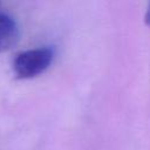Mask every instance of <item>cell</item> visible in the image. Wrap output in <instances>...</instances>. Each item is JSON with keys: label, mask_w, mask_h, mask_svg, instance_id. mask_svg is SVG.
I'll return each instance as SVG.
<instances>
[{"label": "cell", "mask_w": 150, "mask_h": 150, "mask_svg": "<svg viewBox=\"0 0 150 150\" xmlns=\"http://www.w3.org/2000/svg\"><path fill=\"white\" fill-rule=\"evenodd\" d=\"M54 57V50L49 47L29 49L20 53L14 62L13 70L19 79H33L43 73Z\"/></svg>", "instance_id": "1"}, {"label": "cell", "mask_w": 150, "mask_h": 150, "mask_svg": "<svg viewBox=\"0 0 150 150\" xmlns=\"http://www.w3.org/2000/svg\"><path fill=\"white\" fill-rule=\"evenodd\" d=\"M20 38L16 21L7 14H0V53L11 49Z\"/></svg>", "instance_id": "2"}, {"label": "cell", "mask_w": 150, "mask_h": 150, "mask_svg": "<svg viewBox=\"0 0 150 150\" xmlns=\"http://www.w3.org/2000/svg\"><path fill=\"white\" fill-rule=\"evenodd\" d=\"M145 22L148 26H150V4L148 6V9H146V13H145Z\"/></svg>", "instance_id": "3"}]
</instances>
